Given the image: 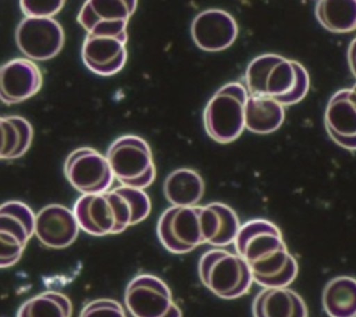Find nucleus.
Wrapping results in <instances>:
<instances>
[{"mask_svg":"<svg viewBox=\"0 0 356 317\" xmlns=\"http://www.w3.org/2000/svg\"><path fill=\"white\" fill-rule=\"evenodd\" d=\"M234 243L236 254L248 263L253 282L260 286L285 288L296 278L298 261L274 222L264 218L246 221Z\"/></svg>","mask_w":356,"mask_h":317,"instance_id":"obj_1","label":"nucleus"},{"mask_svg":"<svg viewBox=\"0 0 356 317\" xmlns=\"http://www.w3.org/2000/svg\"><path fill=\"white\" fill-rule=\"evenodd\" d=\"M152 203L143 189L121 185L102 193L82 195L74 204L79 229L93 236L114 235L143 221Z\"/></svg>","mask_w":356,"mask_h":317,"instance_id":"obj_2","label":"nucleus"},{"mask_svg":"<svg viewBox=\"0 0 356 317\" xmlns=\"http://www.w3.org/2000/svg\"><path fill=\"white\" fill-rule=\"evenodd\" d=\"M245 83L248 95L271 97L285 107L305 99L310 78L300 63L266 53L248 64Z\"/></svg>","mask_w":356,"mask_h":317,"instance_id":"obj_3","label":"nucleus"},{"mask_svg":"<svg viewBox=\"0 0 356 317\" xmlns=\"http://www.w3.org/2000/svg\"><path fill=\"white\" fill-rule=\"evenodd\" d=\"M202 284L222 299L245 295L253 282L248 263L236 253L214 247L202 254L197 264Z\"/></svg>","mask_w":356,"mask_h":317,"instance_id":"obj_4","label":"nucleus"},{"mask_svg":"<svg viewBox=\"0 0 356 317\" xmlns=\"http://www.w3.org/2000/svg\"><path fill=\"white\" fill-rule=\"evenodd\" d=\"M246 88L239 82L221 86L209 100L203 113L206 133L218 143H231L245 129Z\"/></svg>","mask_w":356,"mask_h":317,"instance_id":"obj_5","label":"nucleus"},{"mask_svg":"<svg viewBox=\"0 0 356 317\" xmlns=\"http://www.w3.org/2000/svg\"><path fill=\"white\" fill-rule=\"evenodd\" d=\"M111 172L125 186L145 189L156 178V167L149 143L136 135L117 138L107 149Z\"/></svg>","mask_w":356,"mask_h":317,"instance_id":"obj_6","label":"nucleus"},{"mask_svg":"<svg viewBox=\"0 0 356 317\" xmlns=\"http://www.w3.org/2000/svg\"><path fill=\"white\" fill-rule=\"evenodd\" d=\"M157 236L165 250L188 253L206 243L202 224V206H171L157 221Z\"/></svg>","mask_w":356,"mask_h":317,"instance_id":"obj_7","label":"nucleus"},{"mask_svg":"<svg viewBox=\"0 0 356 317\" xmlns=\"http://www.w3.org/2000/svg\"><path fill=\"white\" fill-rule=\"evenodd\" d=\"M124 303L134 317H182L168 285L152 274H139L128 282Z\"/></svg>","mask_w":356,"mask_h":317,"instance_id":"obj_8","label":"nucleus"},{"mask_svg":"<svg viewBox=\"0 0 356 317\" xmlns=\"http://www.w3.org/2000/svg\"><path fill=\"white\" fill-rule=\"evenodd\" d=\"M35 229V214L18 200L0 204V268L14 266L22 257Z\"/></svg>","mask_w":356,"mask_h":317,"instance_id":"obj_9","label":"nucleus"},{"mask_svg":"<svg viewBox=\"0 0 356 317\" xmlns=\"http://www.w3.org/2000/svg\"><path fill=\"white\" fill-rule=\"evenodd\" d=\"M64 174L71 186L82 195L106 192L114 179L106 156L92 147L72 150L65 160Z\"/></svg>","mask_w":356,"mask_h":317,"instance_id":"obj_10","label":"nucleus"},{"mask_svg":"<svg viewBox=\"0 0 356 317\" xmlns=\"http://www.w3.org/2000/svg\"><path fill=\"white\" fill-rule=\"evenodd\" d=\"M15 43L31 60H50L64 46V31L54 18L25 17L15 29Z\"/></svg>","mask_w":356,"mask_h":317,"instance_id":"obj_11","label":"nucleus"},{"mask_svg":"<svg viewBox=\"0 0 356 317\" xmlns=\"http://www.w3.org/2000/svg\"><path fill=\"white\" fill-rule=\"evenodd\" d=\"M136 6L138 0H86L78 22L88 33L128 38L127 25Z\"/></svg>","mask_w":356,"mask_h":317,"instance_id":"obj_12","label":"nucleus"},{"mask_svg":"<svg viewBox=\"0 0 356 317\" xmlns=\"http://www.w3.org/2000/svg\"><path fill=\"white\" fill-rule=\"evenodd\" d=\"M191 35L195 44L204 51H222L238 38L235 18L224 10L207 8L192 21Z\"/></svg>","mask_w":356,"mask_h":317,"instance_id":"obj_13","label":"nucleus"},{"mask_svg":"<svg viewBox=\"0 0 356 317\" xmlns=\"http://www.w3.org/2000/svg\"><path fill=\"white\" fill-rule=\"evenodd\" d=\"M127 40L122 36L86 33L81 49L83 64L96 75H115L127 63Z\"/></svg>","mask_w":356,"mask_h":317,"instance_id":"obj_14","label":"nucleus"},{"mask_svg":"<svg viewBox=\"0 0 356 317\" xmlns=\"http://www.w3.org/2000/svg\"><path fill=\"white\" fill-rule=\"evenodd\" d=\"M74 211L63 204H49L35 214L33 234L49 249H65L78 236Z\"/></svg>","mask_w":356,"mask_h":317,"instance_id":"obj_15","label":"nucleus"},{"mask_svg":"<svg viewBox=\"0 0 356 317\" xmlns=\"http://www.w3.org/2000/svg\"><path fill=\"white\" fill-rule=\"evenodd\" d=\"M42 88V72L28 58H14L0 65V101L17 104L35 96Z\"/></svg>","mask_w":356,"mask_h":317,"instance_id":"obj_16","label":"nucleus"},{"mask_svg":"<svg viewBox=\"0 0 356 317\" xmlns=\"http://www.w3.org/2000/svg\"><path fill=\"white\" fill-rule=\"evenodd\" d=\"M330 138L346 150H356V96L350 89L335 92L324 114Z\"/></svg>","mask_w":356,"mask_h":317,"instance_id":"obj_17","label":"nucleus"},{"mask_svg":"<svg viewBox=\"0 0 356 317\" xmlns=\"http://www.w3.org/2000/svg\"><path fill=\"white\" fill-rule=\"evenodd\" d=\"M253 317H307V306L300 295L285 288H264L252 303Z\"/></svg>","mask_w":356,"mask_h":317,"instance_id":"obj_18","label":"nucleus"},{"mask_svg":"<svg viewBox=\"0 0 356 317\" xmlns=\"http://www.w3.org/2000/svg\"><path fill=\"white\" fill-rule=\"evenodd\" d=\"M202 224L204 242L216 247L234 243L241 227L236 213L220 202L202 206Z\"/></svg>","mask_w":356,"mask_h":317,"instance_id":"obj_19","label":"nucleus"},{"mask_svg":"<svg viewBox=\"0 0 356 317\" xmlns=\"http://www.w3.org/2000/svg\"><path fill=\"white\" fill-rule=\"evenodd\" d=\"M285 120V108L281 103L266 96L248 95L245 104V128L253 133L275 132Z\"/></svg>","mask_w":356,"mask_h":317,"instance_id":"obj_20","label":"nucleus"},{"mask_svg":"<svg viewBox=\"0 0 356 317\" xmlns=\"http://www.w3.org/2000/svg\"><path fill=\"white\" fill-rule=\"evenodd\" d=\"M163 192L172 206H196L203 197L204 181L195 170L177 168L164 179Z\"/></svg>","mask_w":356,"mask_h":317,"instance_id":"obj_21","label":"nucleus"},{"mask_svg":"<svg viewBox=\"0 0 356 317\" xmlns=\"http://www.w3.org/2000/svg\"><path fill=\"white\" fill-rule=\"evenodd\" d=\"M33 128L22 117H0V160H14L31 147Z\"/></svg>","mask_w":356,"mask_h":317,"instance_id":"obj_22","label":"nucleus"},{"mask_svg":"<svg viewBox=\"0 0 356 317\" xmlns=\"http://www.w3.org/2000/svg\"><path fill=\"white\" fill-rule=\"evenodd\" d=\"M323 309L328 317H356V279L335 277L324 286Z\"/></svg>","mask_w":356,"mask_h":317,"instance_id":"obj_23","label":"nucleus"},{"mask_svg":"<svg viewBox=\"0 0 356 317\" xmlns=\"http://www.w3.org/2000/svg\"><path fill=\"white\" fill-rule=\"evenodd\" d=\"M316 17L330 32H352L356 29V0H318Z\"/></svg>","mask_w":356,"mask_h":317,"instance_id":"obj_24","label":"nucleus"},{"mask_svg":"<svg viewBox=\"0 0 356 317\" xmlns=\"http://www.w3.org/2000/svg\"><path fill=\"white\" fill-rule=\"evenodd\" d=\"M72 303L71 299L61 292L46 291L25 300L17 317H71Z\"/></svg>","mask_w":356,"mask_h":317,"instance_id":"obj_25","label":"nucleus"},{"mask_svg":"<svg viewBox=\"0 0 356 317\" xmlns=\"http://www.w3.org/2000/svg\"><path fill=\"white\" fill-rule=\"evenodd\" d=\"M65 0H19L25 17L53 18L61 11Z\"/></svg>","mask_w":356,"mask_h":317,"instance_id":"obj_26","label":"nucleus"},{"mask_svg":"<svg viewBox=\"0 0 356 317\" xmlns=\"http://www.w3.org/2000/svg\"><path fill=\"white\" fill-rule=\"evenodd\" d=\"M79 317H127V314L117 300L96 299L83 306Z\"/></svg>","mask_w":356,"mask_h":317,"instance_id":"obj_27","label":"nucleus"},{"mask_svg":"<svg viewBox=\"0 0 356 317\" xmlns=\"http://www.w3.org/2000/svg\"><path fill=\"white\" fill-rule=\"evenodd\" d=\"M348 63H349L350 72L356 78V38L349 44V49H348Z\"/></svg>","mask_w":356,"mask_h":317,"instance_id":"obj_28","label":"nucleus"},{"mask_svg":"<svg viewBox=\"0 0 356 317\" xmlns=\"http://www.w3.org/2000/svg\"><path fill=\"white\" fill-rule=\"evenodd\" d=\"M350 90H352V92H353V95L356 96V83H355V85L350 88Z\"/></svg>","mask_w":356,"mask_h":317,"instance_id":"obj_29","label":"nucleus"}]
</instances>
